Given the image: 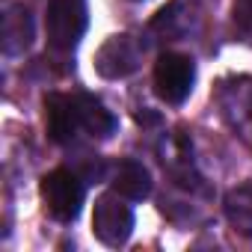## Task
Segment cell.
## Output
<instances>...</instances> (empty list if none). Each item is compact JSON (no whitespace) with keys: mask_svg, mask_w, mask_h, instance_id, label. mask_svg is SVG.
I'll list each match as a JSON object with an SVG mask.
<instances>
[{"mask_svg":"<svg viewBox=\"0 0 252 252\" xmlns=\"http://www.w3.org/2000/svg\"><path fill=\"white\" fill-rule=\"evenodd\" d=\"M77 110H80V128L98 140H107L116 131V116L92 95H77Z\"/></svg>","mask_w":252,"mask_h":252,"instance_id":"30bf717a","label":"cell"},{"mask_svg":"<svg viewBox=\"0 0 252 252\" xmlns=\"http://www.w3.org/2000/svg\"><path fill=\"white\" fill-rule=\"evenodd\" d=\"M225 220L231 222V228L243 237H252V184H240L231 187L225 193Z\"/></svg>","mask_w":252,"mask_h":252,"instance_id":"8fae6325","label":"cell"},{"mask_svg":"<svg viewBox=\"0 0 252 252\" xmlns=\"http://www.w3.org/2000/svg\"><path fill=\"white\" fill-rule=\"evenodd\" d=\"M140 65V45L128 36V33H122V36H110L98 54H95V68L101 77L107 80H119V77H128L134 74Z\"/></svg>","mask_w":252,"mask_h":252,"instance_id":"5b68a950","label":"cell"},{"mask_svg":"<svg viewBox=\"0 0 252 252\" xmlns=\"http://www.w3.org/2000/svg\"><path fill=\"white\" fill-rule=\"evenodd\" d=\"M0 39H3L6 54H18L33 42V15L24 6H12L3 15V27H0Z\"/></svg>","mask_w":252,"mask_h":252,"instance_id":"9c48e42d","label":"cell"},{"mask_svg":"<svg viewBox=\"0 0 252 252\" xmlns=\"http://www.w3.org/2000/svg\"><path fill=\"white\" fill-rule=\"evenodd\" d=\"M42 199L57 222H71L83 208V181L71 169H54L42 178Z\"/></svg>","mask_w":252,"mask_h":252,"instance_id":"7a4b0ae2","label":"cell"},{"mask_svg":"<svg viewBox=\"0 0 252 252\" xmlns=\"http://www.w3.org/2000/svg\"><path fill=\"white\" fill-rule=\"evenodd\" d=\"M45 116H48V137L60 146L71 143L80 128V110L77 98H68L63 92H51L45 98Z\"/></svg>","mask_w":252,"mask_h":252,"instance_id":"8992f818","label":"cell"},{"mask_svg":"<svg viewBox=\"0 0 252 252\" xmlns=\"http://www.w3.org/2000/svg\"><path fill=\"white\" fill-rule=\"evenodd\" d=\"M234 24L246 39H252V0H234Z\"/></svg>","mask_w":252,"mask_h":252,"instance_id":"7c38bea8","label":"cell"},{"mask_svg":"<svg viewBox=\"0 0 252 252\" xmlns=\"http://www.w3.org/2000/svg\"><path fill=\"white\" fill-rule=\"evenodd\" d=\"M222 113L231 128L252 143V80H237L234 86L222 89Z\"/></svg>","mask_w":252,"mask_h":252,"instance_id":"52a82bcc","label":"cell"},{"mask_svg":"<svg viewBox=\"0 0 252 252\" xmlns=\"http://www.w3.org/2000/svg\"><path fill=\"white\" fill-rule=\"evenodd\" d=\"M110 184L116 193H122L131 202H143L152 196V172L140 163V160H119L113 166Z\"/></svg>","mask_w":252,"mask_h":252,"instance_id":"ba28073f","label":"cell"},{"mask_svg":"<svg viewBox=\"0 0 252 252\" xmlns=\"http://www.w3.org/2000/svg\"><path fill=\"white\" fill-rule=\"evenodd\" d=\"M92 231L104 246H122L128 243L131 231H134V211L131 205H125L122 193H104L95 199V211H92Z\"/></svg>","mask_w":252,"mask_h":252,"instance_id":"6da1fadb","label":"cell"},{"mask_svg":"<svg viewBox=\"0 0 252 252\" xmlns=\"http://www.w3.org/2000/svg\"><path fill=\"white\" fill-rule=\"evenodd\" d=\"M196 65L184 54H163L155 63V92L166 104H184L193 92Z\"/></svg>","mask_w":252,"mask_h":252,"instance_id":"3957f363","label":"cell"},{"mask_svg":"<svg viewBox=\"0 0 252 252\" xmlns=\"http://www.w3.org/2000/svg\"><path fill=\"white\" fill-rule=\"evenodd\" d=\"M45 24H48V42L57 51H71L86 33V9L80 0H51Z\"/></svg>","mask_w":252,"mask_h":252,"instance_id":"277c9868","label":"cell"}]
</instances>
